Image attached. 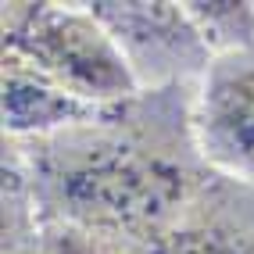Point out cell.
Instances as JSON below:
<instances>
[{
    "label": "cell",
    "instance_id": "cell-1",
    "mask_svg": "<svg viewBox=\"0 0 254 254\" xmlns=\"http://www.w3.org/2000/svg\"><path fill=\"white\" fill-rule=\"evenodd\" d=\"M193 93L140 90L54 136H4V150L25 168L43 218L143 251L215 172L193 136Z\"/></svg>",
    "mask_w": 254,
    "mask_h": 254
},
{
    "label": "cell",
    "instance_id": "cell-2",
    "mask_svg": "<svg viewBox=\"0 0 254 254\" xmlns=\"http://www.w3.org/2000/svg\"><path fill=\"white\" fill-rule=\"evenodd\" d=\"M4 58L93 104H118L140 93L129 61L90 4L11 0L0 11Z\"/></svg>",
    "mask_w": 254,
    "mask_h": 254
},
{
    "label": "cell",
    "instance_id": "cell-3",
    "mask_svg": "<svg viewBox=\"0 0 254 254\" xmlns=\"http://www.w3.org/2000/svg\"><path fill=\"white\" fill-rule=\"evenodd\" d=\"M90 11L118 43L140 90L197 86L215 61L211 47L186 14V4L97 0L90 4Z\"/></svg>",
    "mask_w": 254,
    "mask_h": 254
},
{
    "label": "cell",
    "instance_id": "cell-4",
    "mask_svg": "<svg viewBox=\"0 0 254 254\" xmlns=\"http://www.w3.org/2000/svg\"><path fill=\"white\" fill-rule=\"evenodd\" d=\"M193 136L215 172L254 183V47L218 54L197 82Z\"/></svg>",
    "mask_w": 254,
    "mask_h": 254
},
{
    "label": "cell",
    "instance_id": "cell-5",
    "mask_svg": "<svg viewBox=\"0 0 254 254\" xmlns=\"http://www.w3.org/2000/svg\"><path fill=\"white\" fill-rule=\"evenodd\" d=\"M136 254H254V183L211 172L172 226Z\"/></svg>",
    "mask_w": 254,
    "mask_h": 254
},
{
    "label": "cell",
    "instance_id": "cell-6",
    "mask_svg": "<svg viewBox=\"0 0 254 254\" xmlns=\"http://www.w3.org/2000/svg\"><path fill=\"white\" fill-rule=\"evenodd\" d=\"M108 104L72 97L50 79L29 72L25 64L4 58V136L7 140H40L54 132L93 122Z\"/></svg>",
    "mask_w": 254,
    "mask_h": 254
},
{
    "label": "cell",
    "instance_id": "cell-7",
    "mask_svg": "<svg viewBox=\"0 0 254 254\" xmlns=\"http://www.w3.org/2000/svg\"><path fill=\"white\" fill-rule=\"evenodd\" d=\"M0 254H47V222L18 158H0Z\"/></svg>",
    "mask_w": 254,
    "mask_h": 254
},
{
    "label": "cell",
    "instance_id": "cell-8",
    "mask_svg": "<svg viewBox=\"0 0 254 254\" xmlns=\"http://www.w3.org/2000/svg\"><path fill=\"white\" fill-rule=\"evenodd\" d=\"M186 14L193 18L197 32L211 47V54L254 47V4L251 0H200L186 4Z\"/></svg>",
    "mask_w": 254,
    "mask_h": 254
},
{
    "label": "cell",
    "instance_id": "cell-9",
    "mask_svg": "<svg viewBox=\"0 0 254 254\" xmlns=\"http://www.w3.org/2000/svg\"><path fill=\"white\" fill-rule=\"evenodd\" d=\"M43 222H47V254H136L122 244L104 240V236L75 229L68 222H54V218H43Z\"/></svg>",
    "mask_w": 254,
    "mask_h": 254
}]
</instances>
